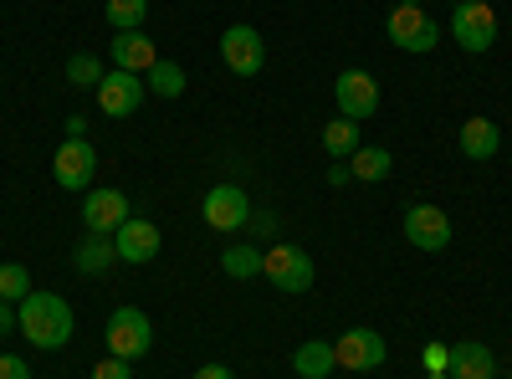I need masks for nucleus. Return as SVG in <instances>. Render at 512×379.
<instances>
[{
  "label": "nucleus",
  "instance_id": "nucleus-1",
  "mask_svg": "<svg viewBox=\"0 0 512 379\" xmlns=\"http://www.w3.org/2000/svg\"><path fill=\"white\" fill-rule=\"evenodd\" d=\"M16 328L26 333L31 349H62L72 339V308L57 292H31L16 303Z\"/></svg>",
  "mask_w": 512,
  "mask_h": 379
},
{
  "label": "nucleus",
  "instance_id": "nucleus-2",
  "mask_svg": "<svg viewBox=\"0 0 512 379\" xmlns=\"http://www.w3.org/2000/svg\"><path fill=\"white\" fill-rule=\"evenodd\" d=\"M446 31H451V41H456L461 52L482 57V52L497 47V11L487 6V0H456Z\"/></svg>",
  "mask_w": 512,
  "mask_h": 379
},
{
  "label": "nucleus",
  "instance_id": "nucleus-3",
  "mask_svg": "<svg viewBox=\"0 0 512 379\" xmlns=\"http://www.w3.org/2000/svg\"><path fill=\"white\" fill-rule=\"evenodd\" d=\"M149 344H154V323H149V313L144 308H118L113 318H108V354L113 359H144L149 354Z\"/></svg>",
  "mask_w": 512,
  "mask_h": 379
},
{
  "label": "nucleus",
  "instance_id": "nucleus-4",
  "mask_svg": "<svg viewBox=\"0 0 512 379\" xmlns=\"http://www.w3.org/2000/svg\"><path fill=\"white\" fill-rule=\"evenodd\" d=\"M384 36L395 41L400 52H436V41H441V21L425 16V6H395L390 21H384Z\"/></svg>",
  "mask_w": 512,
  "mask_h": 379
},
{
  "label": "nucleus",
  "instance_id": "nucleus-5",
  "mask_svg": "<svg viewBox=\"0 0 512 379\" xmlns=\"http://www.w3.org/2000/svg\"><path fill=\"white\" fill-rule=\"evenodd\" d=\"M262 277L277 287V292H308L313 287V257L303 246H272V251H262Z\"/></svg>",
  "mask_w": 512,
  "mask_h": 379
},
{
  "label": "nucleus",
  "instance_id": "nucleus-6",
  "mask_svg": "<svg viewBox=\"0 0 512 379\" xmlns=\"http://www.w3.org/2000/svg\"><path fill=\"white\" fill-rule=\"evenodd\" d=\"M405 241H410L415 251H446V246H451V216H446L441 205L415 200V205L405 210Z\"/></svg>",
  "mask_w": 512,
  "mask_h": 379
},
{
  "label": "nucleus",
  "instance_id": "nucleus-7",
  "mask_svg": "<svg viewBox=\"0 0 512 379\" xmlns=\"http://www.w3.org/2000/svg\"><path fill=\"white\" fill-rule=\"evenodd\" d=\"M333 354H338V369H349V374H369V369H379L384 359H390L379 328H349L344 339L333 344Z\"/></svg>",
  "mask_w": 512,
  "mask_h": 379
},
{
  "label": "nucleus",
  "instance_id": "nucleus-8",
  "mask_svg": "<svg viewBox=\"0 0 512 379\" xmlns=\"http://www.w3.org/2000/svg\"><path fill=\"white\" fill-rule=\"evenodd\" d=\"M200 216H205L210 231H241L251 221V200H246L241 185H216V190H205Z\"/></svg>",
  "mask_w": 512,
  "mask_h": 379
},
{
  "label": "nucleus",
  "instance_id": "nucleus-9",
  "mask_svg": "<svg viewBox=\"0 0 512 379\" xmlns=\"http://www.w3.org/2000/svg\"><path fill=\"white\" fill-rule=\"evenodd\" d=\"M333 98H338V113L344 118H374L379 113V82L364 72V67H349V72H338L333 82Z\"/></svg>",
  "mask_w": 512,
  "mask_h": 379
},
{
  "label": "nucleus",
  "instance_id": "nucleus-10",
  "mask_svg": "<svg viewBox=\"0 0 512 379\" xmlns=\"http://www.w3.org/2000/svg\"><path fill=\"white\" fill-rule=\"evenodd\" d=\"M221 62L236 77H256L267 67V47H262V36H256V26H226L221 31Z\"/></svg>",
  "mask_w": 512,
  "mask_h": 379
},
{
  "label": "nucleus",
  "instance_id": "nucleus-11",
  "mask_svg": "<svg viewBox=\"0 0 512 379\" xmlns=\"http://www.w3.org/2000/svg\"><path fill=\"white\" fill-rule=\"evenodd\" d=\"M93 175H98V149H93L88 139H67V144L57 149V159H52V180H57L62 190H88Z\"/></svg>",
  "mask_w": 512,
  "mask_h": 379
},
{
  "label": "nucleus",
  "instance_id": "nucleus-12",
  "mask_svg": "<svg viewBox=\"0 0 512 379\" xmlns=\"http://www.w3.org/2000/svg\"><path fill=\"white\" fill-rule=\"evenodd\" d=\"M144 93H149L144 77L113 67V72H103V82H98V108H103L108 118H128V113L144 108Z\"/></svg>",
  "mask_w": 512,
  "mask_h": 379
},
{
  "label": "nucleus",
  "instance_id": "nucleus-13",
  "mask_svg": "<svg viewBox=\"0 0 512 379\" xmlns=\"http://www.w3.org/2000/svg\"><path fill=\"white\" fill-rule=\"evenodd\" d=\"M113 246H118V262L128 267H144L159 257V226L144 221V216H128L118 231H113Z\"/></svg>",
  "mask_w": 512,
  "mask_h": 379
},
{
  "label": "nucleus",
  "instance_id": "nucleus-14",
  "mask_svg": "<svg viewBox=\"0 0 512 379\" xmlns=\"http://www.w3.org/2000/svg\"><path fill=\"white\" fill-rule=\"evenodd\" d=\"M134 210H128V195L123 190H88L82 195V221H88V231L98 236H113Z\"/></svg>",
  "mask_w": 512,
  "mask_h": 379
},
{
  "label": "nucleus",
  "instance_id": "nucleus-15",
  "mask_svg": "<svg viewBox=\"0 0 512 379\" xmlns=\"http://www.w3.org/2000/svg\"><path fill=\"white\" fill-rule=\"evenodd\" d=\"M154 62H159V47H154L144 31H118V36H113V67L144 77Z\"/></svg>",
  "mask_w": 512,
  "mask_h": 379
},
{
  "label": "nucleus",
  "instance_id": "nucleus-16",
  "mask_svg": "<svg viewBox=\"0 0 512 379\" xmlns=\"http://www.w3.org/2000/svg\"><path fill=\"white\" fill-rule=\"evenodd\" d=\"M72 267H77L82 277H108V272L118 267V246H113V236L88 231V241H77V251H72Z\"/></svg>",
  "mask_w": 512,
  "mask_h": 379
},
{
  "label": "nucleus",
  "instance_id": "nucleus-17",
  "mask_svg": "<svg viewBox=\"0 0 512 379\" xmlns=\"http://www.w3.org/2000/svg\"><path fill=\"white\" fill-rule=\"evenodd\" d=\"M446 374H451V379H492V374H497V354H492L487 344H477V339H466V344L451 349Z\"/></svg>",
  "mask_w": 512,
  "mask_h": 379
},
{
  "label": "nucleus",
  "instance_id": "nucleus-18",
  "mask_svg": "<svg viewBox=\"0 0 512 379\" xmlns=\"http://www.w3.org/2000/svg\"><path fill=\"white\" fill-rule=\"evenodd\" d=\"M497 149H502V129H497L492 118H466V123H461V154H466V159L482 164V159H492Z\"/></svg>",
  "mask_w": 512,
  "mask_h": 379
},
{
  "label": "nucleus",
  "instance_id": "nucleus-19",
  "mask_svg": "<svg viewBox=\"0 0 512 379\" xmlns=\"http://www.w3.org/2000/svg\"><path fill=\"white\" fill-rule=\"evenodd\" d=\"M292 369H297V379H328V374L338 369V354H333V344H323V339H308V344H297V354H292Z\"/></svg>",
  "mask_w": 512,
  "mask_h": 379
},
{
  "label": "nucleus",
  "instance_id": "nucleus-20",
  "mask_svg": "<svg viewBox=\"0 0 512 379\" xmlns=\"http://www.w3.org/2000/svg\"><path fill=\"white\" fill-rule=\"evenodd\" d=\"M349 170H354V180L379 185V180H390V170H395V154H390V149H369V144H359V149L349 154Z\"/></svg>",
  "mask_w": 512,
  "mask_h": 379
},
{
  "label": "nucleus",
  "instance_id": "nucleus-21",
  "mask_svg": "<svg viewBox=\"0 0 512 379\" xmlns=\"http://www.w3.org/2000/svg\"><path fill=\"white\" fill-rule=\"evenodd\" d=\"M185 82H190L185 67H180V62H169V57H159V62L144 72V88L159 93V98H180V93H185Z\"/></svg>",
  "mask_w": 512,
  "mask_h": 379
},
{
  "label": "nucleus",
  "instance_id": "nucleus-22",
  "mask_svg": "<svg viewBox=\"0 0 512 379\" xmlns=\"http://www.w3.org/2000/svg\"><path fill=\"white\" fill-rule=\"evenodd\" d=\"M323 149H328L333 159H349V154L359 149V123L338 113V118L328 123V129H323Z\"/></svg>",
  "mask_w": 512,
  "mask_h": 379
},
{
  "label": "nucleus",
  "instance_id": "nucleus-23",
  "mask_svg": "<svg viewBox=\"0 0 512 379\" xmlns=\"http://www.w3.org/2000/svg\"><path fill=\"white\" fill-rule=\"evenodd\" d=\"M144 16H149V0H108V26H113V36H118V31H139Z\"/></svg>",
  "mask_w": 512,
  "mask_h": 379
},
{
  "label": "nucleus",
  "instance_id": "nucleus-24",
  "mask_svg": "<svg viewBox=\"0 0 512 379\" xmlns=\"http://www.w3.org/2000/svg\"><path fill=\"white\" fill-rule=\"evenodd\" d=\"M221 272L226 277H256L262 272V251L256 246H226L221 251Z\"/></svg>",
  "mask_w": 512,
  "mask_h": 379
},
{
  "label": "nucleus",
  "instance_id": "nucleus-25",
  "mask_svg": "<svg viewBox=\"0 0 512 379\" xmlns=\"http://www.w3.org/2000/svg\"><path fill=\"white\" fill-rule=\"evenodd\" d=\"M21 298H31V272L21 262H6V267H0V303L16 308Z\"/></svg>",
  "mask_w": 512,
  "mask_h": 379
},
{
  "label": "nucleus",
  "instance_id": "nucleus-26",
  "mask_svg": "<svg viewBox=\"0 0 512 379\" xmlns=\"http://www.w3.org/2000/svg\"><path fill=\"white\" fill-rule=\"evenodd\" d=\"M67 82H72V88H98V82H103V62L93 52H77L67 62Z\"/></svg>",
  "mask_w": 512,
  "mask_h": 379
},
{
  "label": "nucleus",
  "instance_id": "nucleus-27",
  "mask_svg": "<svg viewBox=\"0 0 512 379\" xmlns=\"http://www.w3.org/2000/svg\"><path fill=\"white\" fill-rule=\"evenodd\" d=\"M93 379H134V374H128V359H113L108 354V359L93 364Z\"/></svg>",
  "mask_w": 512,
  "mask_h": 379
},
{
  "label": "nucleus",
  "instance_id": "nucleus-28",
  "mask_svg": "<svg viewBox=\"0 0 512 379\" xmlns=\"http://www.w3.org/2000/svg\"><path fill=\"white\" fill-rule=\"evenodd\" d=\"M446 364H451V349H446V344H425V369L446 374Z\"/></svg>",
  "mask_w": 512,
  "mask_h": 379
},
{
  "label": "nucleus",
  "instance_id": "nucleus-29",
  "mask_svg": "<svg viewBox=\"0 0 512 379\" xmlns=\"http://www.w3.org/2000/svg\"><path fill=\"white\" fill-rule=\"evenodd\" d=\"M0 379H31L26 359H16V354H0Z\"/></svg>",
  "mask_w": 512,
  "mask_h": 379
},
{
  "label": "nucleus",
  "instance_id": "nucleus-30",
  "mask_svg": "<svg viewBox=\"0 0 512 379\" xmlns=\"http://www.w3.org/2000/svg\"><path fill=\"white\" fill-rule=\"evenodd\" d=\"M349 180H354V170H349V159H333V164H328V185H333V190H344Z\"/></svg>",
  "mask_w": 512,
  "mask_h": 379
},
{
  "label": "nucleus",
  "instance_id": "nucleus-31",
  "mask_svg": "<svg viewBox=\"0 0 512 379\" xmlns=\"http://www.w3.org/2000/svg\"><path fill=\"white\" fill-rule=\"evenodd\" d=\"M195 379H236L226 364H205V369H195Z\"/></svg>",
  "mask_w": 512,
  "mask_h": 379
},
{
  "label": "nucleus",
  "instance_id": "nucleus-32",
  "mask_svg": "<svg viewBox=\"0 0 512 379\" xmlns=\"http://www.w3.org/2000/svg\"><path fill=\"white\" fill-rule=\"evenodd\" d=\"M82 134H88V118L72 113V118H67V139H82Z\"/></svg>",
  "mask_w": 512,
  "mask_h": 379
},
{
  "label": "nucleus",
  "instance_id": "nucleus-33",
  "mask_svg": "<svg viewBox=\"0 0 512 379\" xmlns=\"http://www.w3.org/2000/svg\"><path fill=\"white\" fill-rule=\"evenodd\" d=\"M11 323H16V308H11V303H0V339L11 333Z\"/></svg>",
  "mask_w": 512,
  "mask_h": 379
},
{
  "label": "nucleus",
  "instance_id": "nucleus-34",
  "mask_svg": "<svg viewBox=\"0 0 512 379\" xmlns=\"http://www.w3.org/2000/svg\"><path fill=\"white\" fill-rule=\"evenodd\" d=\"M400 6H425V0H400Z\"/></svg>",
  "mask_w": 512,
  "mask_h": 379
},
{
  "label": "nucleus",
  "instance_id": "nucleus-35",
  "mask_svg": "<svg viewBox=\"0 0 512 379\" xmlns=\"http://www.w3.org/2000/svg\"><path fill=\"white\" fill-rule=\"evenodd\" d=\"M431 379H451V374H431Z\"/></svg>",
  "mask_w": 512,
  "mask_h": 379
},
{
  "label": "nucleus",
  "instance_id": "nucleus-36",
  "mask_svg": "<svg viewBox=\"0 0 512 379\" xmlns=\"http://www.w3.org/2000/svg\"><path fill=\"white\" fill-rule=\"evenodd\" d=\"M492 379H497V374H492Z\"/></svg>",
  "mask_w": 512,
  "mask_h": 379
}]
</instances>
